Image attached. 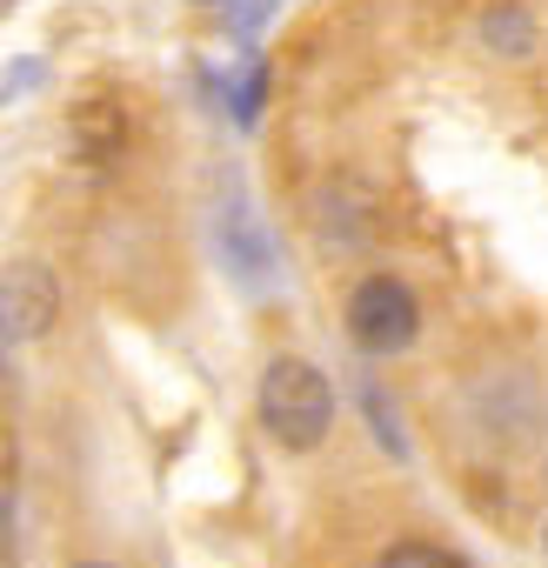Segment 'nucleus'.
Returning <instances> with one entry per match:
<instances>
[{
  "mask_svg": "<svg viewBox=\"0 0 548 568\" xmlns=\"http://www.w3.org/2000/svg\"><path fill=\"white\" fill-rule=\"evenodd\" d=\"M254 408H261V428L282 442V448H322L328 428H335V388H328V375H322L315 362H302V355H274V362L261 368Z\"/></svg>",
  "mask_w": 548,
  "mask_h": 568,
  "instance_id": "f257e3e1",
  "label": "nucleus"
},
{
  "mask_svg": "<svg viewBox=\"0 0 548 568\" xmlns=\"http://www.w3.org/2000/svg\"><path fill=\"white\" fill-rule=\"evenodd\" d=\"M348 335H355L362 355H402L422 335V308L395 274H368L348 295Z\"/></svg>",
  "mask_w": 548,
  "mask_h": 568,
  "instance_id": "f03ea898",
  "label": "nucleus"
},
{
  "mask_svg": "<svg viewBox=\"0 0 548 568\" xmlns=\"http://www.w3.org/2000/svg\"><path fill=\"white\" fill-rule=\"evenodd\" d=\"M54 322V274L41 267H8V342H28V335H48Z\"/></svg>",
  "mask_w": 548,
  "mask_h": 568,
  "instance_id": "7ed1b4c3",
  "label": "nucleus"
},
{
  "mask_svg": "<svg viewBox=\"0 0 548 568\" xmlns=\"http://www.w3.org/2000/svg\"><path fill=\"white\" fill-rule=\"evenodd\" d=\"M382 568H461V561L442 555V548H428V541H395V548L382 555Z\"/></svg>",
  "mask_w": 548,
  "mask_h": 568,
  "instance_id": "20e7f679",
  "label": "nucleus"
},
{
  "mask_svg": "<svg viewBox=\"0 0 548 568\" xmlns=\"http://www.w3.org/2000/svg\"><path fill=\"white\" fill-rule=\"evenodd\" d=\"M481 34H488V48H508V54H521V48H528V21H521L515 8L488 14V21H481Z\"/></svg>",
  "mask_w": 548,
  "mask_h": 568,
  "instance_id": "39448f33",
  "label": "nucleus"
},
{
  "mask_svg": "<svg viewBox=\"0 0 548 568\" xmlns=\"http://www.w3.org/2000/svg\"><path fill=\"white\" fill-rule=\"evenodd\" d=\"M261 81H267L261 68H247V74H241V94H234V121H254V114H261Z\"/></svg>",
  "mask_w": 548,
  "mask_h": 568,
  "instance_id": "423d86ee",
  "label": "nucleus"
},
{
  "mask_svg": "<svg viewBox=\"0 0 548 568\" xmlns=\"http://www.w3.org/2000/svg\"><path fill=\"white\" fill-rule=\"evenodd\" d=\"M88 568H101V561H88Z\"/></svg>",
  "mask_w": 548,
  "mask_h": 568,
  "instance_id": "0eeeda50",
  "label": "nucleus"
}]
</instances>
